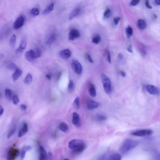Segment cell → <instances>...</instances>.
I'll list each match as a JSON object with an SVG mask.
<instances>
[{
    "instance_id": "obj_1",
    "label": "cell",
    "mask_w": 160,
    "mask_h": 160,
    "mask_svg": "<svg viewBox=\"0 0 160 160\" xmlns=\"http://www.w3.org/2000/svg\"><path fill=\"white\" fill-rule=\"evenodd\" d=\"M139 143L140 142L137 140L131 139H126L122 143L120 151L122 153H127L137 147Z\"/></svg>"
},
{
    "instance_id": "obj_2",
    "label": "cell",
    "mask_w": 160,
    "mask_h": 160,
    "mask_svg": "<svg viewBox=\"0 0 160 160\" xmlns=\"http://www.w3.org/2000/svg\"><path fill=\"white\" fill-rule=\"evenodd\" d=\"M101 80L105 92L107 94H110L112 92V86L110 80L105 75L102 74Z\"/></svg>"
},
{
    "instance_id": "obj_3",
    "label": "cell",
    "mask_w": 160,
    "mask_h": 160,
    "mask_svg": "<svg viewBox=\"0 0 160 160\" xmlns=\"http://www.w3.org/2000/svg\"><path fill=\"white\" fill-rule=\"evenodd\" d=\"M153 133L152 130L145 129L134 131L132 133V135L136 136L143 137L151 136Z\"/></svg>"
},
{
    "instance_id": "obj_4",
    "label": "cell",
    "mask_w": 160,
    "mask_h": 160,
    "mask_svg": "<svg viewBox=\"0 0 160 160\" xmlns=\"http://www.w3.org/2000/svg\"><path fill=\"white\" fill-rule=\"evenodd\" d=\"M71 67L75 73L78 75L81 74L82 72V66L79 62L76 60H73L71 62Z\"/></svg>"
},
{
    "instance_id": "obj_5",
    "label": "cell",
    "mask_w": 160,
    "mask_h": 160,
    "mask_svg": "<svg viewBox=\"0 0 160 160\" xmlns=\"http://www.w3.org/2000/svg\"><path fill=\"white\" fill-rule=\"evenodd\" d=\"M85 144L84 141L80 139H75L70 141L68 143L70 149L74 150Z\"/></svg>"
},
{
    "instance_id": "obj_6",
    "label": "cell",
    "mask_w": 160,
    "mask_h": 160,
    "mask_svg": "<svg viewBox=\"0 0 160 160\" xmlns=\"http://www.w3.org/2000/svg\"><path fill=\"white\" fill-rule=\"evenodd\" d=\"M25 22L24 17L21 15L15 20L14 24L13 27L15 29H18L22 28L24 25Z\"/></svg>"
},
{
    "instance_id": "obj_7",
    "label": "cell",
    "mask_w": 160,
    "mask_h": 160,
    "mask_svg": "<svg viewBox=\"0 0 160 160\" xmlns=\"http://www.w3.org/2000/svg\"><path fill=\"white\" fill-rule=\"evenodd\" d=\"M19 153L17 149L14 148H10L7 154V160H15L17 157Z\"/></svg>"
},
{
    "instance_id": "obj_8",
    "label": "cell",
    "mask_w": 160,
    "mask_h": 160,
    "mask_svg": "<svg viewBox=\"0 0 160 160\" xmlns=\"http://www.w3.org/2000/svg\"><path fill=\"white\" fill-rule=\"evenodd\" d=\"M80 34L79 30L75 29H71L69 34V39L73 41L80 37Z\"/></svg>"
},
{
    "instance_id": "obj_9",
    "label": "cell",
    "mask_w": 160,
    "mask_h": 160,
    "mask_svg": "<svg viewBox=\"0 0 160 160\" xmlns=\"http://www.w3.org/2000/svg\"><path fill=\"white\" fill-rule=\"evenodd\" d=\"M147 91L152 95H158L159 94V90L157 88L151 85H148L146 87Z\"/></svg>"
},
{
    "instance_id": "obj_10",
    "label": "cell",
    "mask_w": 160,
    "mask_h": 160,
    "mask_svg": "<svg viewBox=\"0 0 160 160\" xmlns=\"http://www.w3.org/2000/svg\"><path fill=\"white\" fill-rule=\"evenodd\" d=\"M72 123L77 127H79L81 126V123L80 116L76 112L73 113Z\"/></svg>"
},
{
    "instance_id": "obj_11",
    "label": "cell",
    "mask_w": 160,
    "mask_h": 160,
    "mask_svg": "<svg viewBox=\"0 0 160 160\" xmlns=\"http://www.w3.org/2000/svg\"><path fill=\"white\" fill-rule=\"evenodd\" d=\"M72 55L71 51L69 49H65L60 52V57L63 60L69 59Z\"/></svg>"
},
{
    "instance_id": "obj_12",
    "label": "cell",
    "mask_w": 160,
    "mask_h": 160,
    "mask_svg": "<svg viewBox=\"0 0 160 160\" xmlns=\"http://www.w3.org/2000/svg\"><path fill=\"white\" fill-rule=\"evenodd\" d=\"M100 104L99 102L90 100L87 103V108L88 109L90 110H93L98 107Z\"/></svg>"
},
{
    "instance_id": "obj_13",
    "label": "cell",
    "mask_w": 160,
    "mask_h": 160,
    "mask_svg": "<svg viewBox=\"0 0 160 160\" xmlns=\"http://www.w3.org/2000/svg\"><path fill=\"white\" fill-rule=\"evenodd\" d=\"M39 160H48L47 154L44 148L40 146L39 148Z\"/></svg>"
},
{
    "instance_id": "obj_14",
    "label": "cell",
    "mask_w": 160,
    "mask_h": 160,
    "mask_svg": "<svg viewBox=\"0 0 160 160\" xmlns=\"http://www.w3.org/2000/svg\"><path fill=\"white\" fill-rule=\"evenodd\" d=\"M26 59L29 62H32L35 59L34 50H30L25 54Z\"/></svg>"
},
{
    "instance_id": "obj_15",
    "label": "cell",
    "mask_w": 160,
    "mask_h": 160,
    "mask_svg": "<svg viewBox=\"0 0 160 160\" xmlns=\"http://www.w3.org/2000/svg\"><path fill=\"white\" fill-rule=\"evenodd\" d=\"M28 131V127L27 123L23 124V126L21 128L19 134L18 136L19 137H21L26 134Z\"/></svg>"
},
{
    "instance_id": "obj_16",
    "label": "cell",
    "mask_w": 160,
    "mask_h": 160,
    "mask_svg": "<svg viewBox=\"0 0 160 160\" xmlns=\"http://www.w3.org/2000/svg\"><path fill=\"white\" fill-rule=\"evenodd\" d=\"M27 46V41L25 39H23L21 42L19 48L16 50L17 54L22 53L26 48Z\"/></svg>"
},
{
    "instance_id": "obj_17",
    "label": "cell",
    "mask_w": 160,
    "mask_h": 160,
    "mask_svg": "<svg viewBox=\"0 0 160 160\" xmlns=\"http://www.w3.org/2000/svg\"><path fill=\"white\" fill-rule=\"evenodd\" d=\"M81 11L80 8H77L73 9L70 13L69 17V20H71L78 15Z\"/></svg>"
},
{
    "instance_id": "obj_18",
    "label": "cell",
    "mask_w": 160,
    "mask_h": 160,
    "mask_svg": "<svg viewBox=\"0 0 160 160\" xmlns=\"http://www.w3.org/2000/svg\"><path fill=\"white\" fill-rule=\"evenodd\" d=\"M60 129L65 133H68L69 131L68 125L65 122H61L59 126Z\"/></svg>"
},
{
    "instance_id": "obj_19",
    "label": "cell",
    "mask_w": 160,
    "mask_h": 160,
    "mask_svg": "<svg viewBox=\"0 0 160 160\" xmlns=\"http://www.w3.org/2000/svg\"><path fill=\"white\" fill-rule=\"evenodd\" d=\"M23 72L22 70L18 69L15 70V72L12 75V78L14 81H16L21 76Z\"/></svg>"
},
{
    "instance_id": "obj_20",
    "label": "cell",
    "mask_w": 160,
    "mask_h": 160,
    "mask_svg": "<svg viewBox=\"0 0 160 160\" xmlns=\"http://www.w3.org/2000/svg\"><path fill=\"white\" fill-rule=\"evenodd\" d=\"M89 91L90 95L93 97H95L96 95V91L95 85L93 84H90L89 88Z\"/></svg>"
},
{
    "instance_id": "obj_21",
    "label": "cell",
    "mask_w": 160,
    "mask_h": 160,
    "mask_svg": "<svg viewBox=\"0 0 160 160\" xmlns=\"http://www.w3.org/2000/svg\"><path fill=\"white\" fill-rule=\"evenodd\" d=\"M31 149H32V147L29 146H24L23 147L21 153V156L22 159H23L24 158L27 152L30 150Z\"/></svg>"
},
{
    "instance_id": "obj_22",
    "label": "cell",
    "mask_w": 160,
    "mask_h": 160,
    "mask_svg": "<svg viewBox=\"0 0 160 160\" xmlns=\"http://www.w3.org/2000/svg\"><path fill=\"white\" fill-rule=\"evenodd\" d=\"M121 159L122 157L120 154L115 153L111 155L108 160H121Z\"/></svg>"
},
{
    "instance_id": "obj_23",
    "label": "cell",
    "mask_w": 160,
    "mask_h": 160,
    "mask_svg": "<svg viewBox=\"0 0 160 160\" xmlns=\"http://www.w3.org/2000/svg\"><path fill=\"white\" fill-rule=\"evenodd\" d=\"M86 146L84 144L80 147L74 149L73 150V153L75 154H79L83 152L85 149Z\"/></svg>"
},
{
    "instance_id": "obj_24",
    "label": "cell",
    "mask_w": 160,
    "mask_h": 160,
    "mask_svg": "<svg viewBox=\"0 0 160 160\" xmlns=\"http://www.w3.org/2000/svg\"><path fill=\"white\" fill-rule=\"evenodd\" d=\"M54 4L53 3L50 4L46 7L44 10L43 13L44 14H48L51 11H52L54 9Z\"/></svg>"
},
{
    "instance_id": "obj_25",
    "label": "cell",
    "mask_w": 160,
    "mask_h": 160,
    "mask_svg": "<svg viewBox=\"0 0 160 160\" xmlns=\"http://www.w3.org/2000/svg\"><path fill=\"white\" fill-rule=\"evenodd\" d=\"M137 25L138 27L140 29H143L146 28V24L144 20L140 19L138 21Z\"/></svg>"
},
{
    "instance_id": "obj_26",
    "label": "cell",
    "mask_w": 160,
    "mask_h": 160,
    "mask_svg": "<svg viewBox=\"0 0 160 160\" xmlns=\"http://www.w3.org/2000/svg\"><path fill=\"white\" fill-rule=\"evenodd\" d=\"M107 117L104 115L98 114L95 116V119L96 121H103L107 120Z\"/></svg>"
},
{
    "instance_id": "obj_27",
    "label": "cell",
    "mask_w": 160,
    "mask_h": 160,
    "mask_svg": "<svg viewBox=\"0 0 160 160\" xmlns=\"http://www.w3.org/2000/svg\"><path fill=\"white\" fill-rule=\"evenodd\" d=\"M33 80V77L30 74H28L26 76L24 80V83L27 85H29L32 83Z\"/></svg>"
},
{
    "instance_id": "obj_28",
    "label": "cell",
    "mask_w": 160,
    "mask_h": 160,
    "mask_svg": "<svg viewBox=\"0 0 160 160\" xmlns=\"http://www.w3.org/2000/svg\"><path fill=\"white\" fill-rule=\"evenodd\" d=\"M5 95L6 98L11 100L12 99L13 96L12 91L9 89H7L5 90Z\"/></svg>"
},
{
    "instance_id": "obj_29",
    "label": "cell",
    "mask_w": 160,
    "mask_h": 160,
    "mask_svg": "<svg viewBox=\"0 0 160 160\" xmlns=\"http://www.w3.org/2000/svg\"><path fill=\"white\" fill-rule=\"evenodd\" d=\"M74 107L76 109L79 110L80 108V98L77 97L74 100L73 103Z\"/></svg>"
},
{
    "instance_id": "obj_30",
    "label": "cell",
    "mask_w": 160,
    "mask_h": 160,
    "mask_svg": "<svg viewBox=\"0 0 160 160\" xmlns=\"http://www.w3.org/2000/svg\"><path fill=\"white\" fill-rule=\"evenodd\" d=\"M56 38L55 34H52L46 41V44L50 45L52 44L55 40Z\"/></svg>"
},
{
    "instance_id": "obj_31",
    "label": "cell",
    "mask_w": 160,
    "mask_h": 160,
    "mask_svg": "<svg viewBox=\"0 0 160 160\" xmlns=\"http://www.w3.org/2000/svg\"><path fill=\"white\" fill-rule=\"evenodd\" d=\"M17 40L16 36L15 34H13L9 40V43L11 47L13 48L14 47Z\"/></svg>"
},
{
    "instance_id": "obj_32",
    "label": "cell",
    "mask_w": 160,
    "mask_h": 160,
    "mask_svg": "<svg viewBox=\"0 0 160 160\" xmlns=\"http://www.w3.org/2000/svg\"><path fill=\"white\" fill-rule=\"evenodd\" d=\"M100 36L98 35L95 36V37L92 39V42L96 44H97L100 43L101 40Z\"/></svg>"
},
{
    "instance_id": "obj_33",
    "label": "cell",
    "mask_w": 160,
    "mask_h": 160,
    "mask_svg": "<svg viewBox=\"0 0 160 160\" xmlns=\"http://www.w3.org/2000/svg\"><path fill=\"white\" fill-rule=\"evenodd\" d=\"M30 14L34 17H37L38 15L40 13L39 10L37 8H34L31 10Z\"/></svg>"
},
{
    "instance_id": "obj_34",
    "label": "cell",
    "mask_w": 160,
    "mask_h": 160,
    "mask_svg": "<svg viewBox=\"0 0 160 160\" xmlns=\"http://www.w3.org/2000/svg\"><path fill=\"white\" fill-rule=\"evenodd\" d=\"M126 32L127 38L129 39L131 36L133 35V31L132 28L130 26H128V27L126 29Z\"/></svg>"
},
{
    "instance_id": "obj_35",
    "label": "cell",
    "mask_w": 160,
    "mask_h": 160,
    "mask_svg": "<svg viewBox=\"0 0 160 160\" xmlns=\"http://www.w3.org/2000/svg\"><path fill=\"white\" fill-rule=\"evenodd\" d=\"M34 50L35 59L38 58L40 57L41 56V51L39 49L37 48Z\"/></svg>"
},
{
    "instance_id": "obj_36",
    "label": "cell",
    "mask_w": 160,
    "mask_h": 160,
    "mask_svg": "<svg viewBox=\"0 0 160 160\" xmlns=\"http://www.w3.org/2000/svg\"><path fill=\"white\" fill-rule=\"evenodd\" d=\"M74 83L73 81L70 80L69 82V83L68 87V90L69 92L71 93L73 91L74 89Z\"/></svg>"
},
{
    "instance_id": "obj_37",
    "label": "cell",
    "mask_w": 160,
    "mask_h": 160,
    "mask_svg": "<svg viewBox=\"0 0 160 160\" xmlns=\"http://www.w3.org/2000/svg\"><path fill=\"white\" fill-rule=\"evenodd\" d=\"M12 100L13 104L14 105H17L19 102V97L17 95H14L13 97Z\"/></svg>"
},
{
    "instance_id": "obj_38",
    "label": "cell",
    "mask_w": 160,
    "mask_h": 160,
    "mask_svg": "<svg viewBox=\"0 0 160 160\" xmlns=\"http://www.w3.org/2000/svg\"><path fill=\"white\" fill-rule=\"evenodd\" d=\"M8 68L10 70H16L18 69L17 65L13 63L10 64L8 65Z\"/></svg>"
},
{
    "instance_id": "obj_39",
    "label": "cell",
    "mask_w": 160,
    "mask_h": 160,
    "mask_svg": "<svg viewBox=\"0 0 160 160\" xmlns=\"http://www.w3.org/2000/svg\"><path fill=\"white\" fill-rule=\"evenodd\" d=\"M15 131H16V128H15V127L13 128L11 130H10L7 136L8 138H11L13 136L15 132Z\"/></svg>"
},
{
    "instance_id": "obj_40",
    "label": "cell",
    "mask_w": 160,
    "mask_h": 160,
    "mask_svg": "<svg viewBox=\"0 0 160 160\" xmlns=\"http://www.w3.org/2000/svg\"><path fill=\"white\" fill-rule=\"evenodd\" d=\"M111 10L109 9H107L104 14V16L106 18H109L110 16Z\"/></svg>"
},
{
    "instance_id": "obj_41",
    "label": "cell",
    "mask_w": 160,
    "mask_h": 160,
    "mask_svg": "<svg viewBox=\"0 0 160 160\" xmlns=\"http://www.w3.org/2000/svg\"><path fill=\"white\" fill-rule=\"evenodd\" d=\"M121 19L120 17H118L115 18L113 19V22L114 24L115 25H117L118 24V22H119L120 20Z\"/></svg>"
},
{
    "instance_id": "obj_42",
    "label": "cell",
    "mask_w": 160,
    "mask_h": 160,
    "mask_svg": "<svg viewBox=\"0 0 160 160\" xmlns=\"http://www.w3.org/2000/svg\"><path fill=\"white\" fill-rule=\"evenodd\" d=\"M139 2H140V1H139V0H134V1H131L130 3V5L132 6H136Z\"/></svg>"
},
{
    "instance_id": "obj_43",
    "label": "cell",
    "mask_w": 160,
    "mask_h": 160,
    "mask_svg": "<svg viewBox=\"0 0 160 160\" xmlns=\"http://www.w3.org/2000/svg\"><path fill=\"white\" fill-rule=\"evenodd\" d=\"M48 160H52L53 159V156L52 153L49 152L47 154Z\"/></svg>"
},
{
    "instance_id": "obj_44",
    "label": "cell",
    "mask_w": 160,
    "mask_h": 160,
    "mask_svg": "<svg viewBox=\"0 0 160 160\" xmlns=\"http://www.w3.org/2000/svg\"><path fill=\"white\" fill-rule=\"evenodd\" d=\"M107 60L110 63H111V56L109 51L107 52Z\"/></svg>"
},
{
    "instance_id": "obj_45",
    "label": "cell",
    "mask_w": 160,
    "mask_h": 160,
    "mask_svg": "<svg viewBox=\"0 0 160 160\" xmlns=\"http://www.w3.org/2000/svg\"><path fill=\"white\" fill-rule=\"evenodd\" d=\"M145 4L146 6L148 8L150 9H152V7L151 6V5L149 4V1H148V0H147V1H146Z\"/></svg>"
},
{
    "instance_id": "obj_46",
    "label": "cell",
    "mask_w": 160,
    "mask_h": 160,
    "mask_svg": "<svg viewBox=\"0 0 160 160\" xmlns=\"http://www.w3.org/2000/svg\"><path fill=\"white\" fill-rule=\"evenodd\" d=\"M87 57L88 59V61L89 62H90L91 63H94V61L92 60V58L91 57V56L89 54H87Z\"/></svg>"
},
{
    "instance_id": "obj_47",
    "label": "cell",
    "mask_w": 160,
    "mask_h": 160,
    "mask_svg": "<svg viewBox=\"0 0 160 160\" xmlns=\"http://www.w3.org/2000/svg\"><path fill=\"white\" fill-rule=\"evenodd\" d=\"M127 50L129 52L131 53H133V51L132 48V46L131 45H130L128 46L127 48Z\"/></svg>"
},
{
    "instance_id": "obj_48",
    "label": "cell",
    "mask_w": 160,
    "mask_h": 160,
    "mask_svg": "<svg viewBox=\"0 0 160 160\" xmlns=\"http://www.w3.org/2000/svg\"><path fill=\"white\" fill-rule=\"evenodd\" d=\"M20 108L23 110H25L27 109V106L24 104H22L20 106Z\"/></svg>"
},
{
    "instance_id": "obj_49",
    "label": "cell",
    "mask_w": 160,
    "mask_h": 160,
    "mask_svg": "<svg viewBox=\"0 0 160 160\" xmlns=\"http://www.w3.org/2000/svg\"><path fill=\"white\" fill-rule=\"evenodd\" d=\"M4 112L3 108L1 105H0V116H1Z\"/></svg>"
},
{
    "instance_id": "obj_50",
    "label": "cell",
    "mask_w": 160,
    "mask_h": 160,
    "mask_svg": "<svg viewBox=\"0 0 160 160\" xmlns=\"http://www.w3.org/2000/svg\"><path fill=\"white\" fill-rule=\"evenodd\" d=\"M120 75L123 77H125L126 76V74L125 72L123 71H121L120 72Z\"/></svg>"
},
{
    "instance_id": "obj_51",
    "label": "cell",
    "mask_w": 160,
    "mask_h": 160,
    "mask_svg": "<svg viewBox=\"0 0 160 160\" xmlns=\"http://www.w3.org/2000/svg\"><path fill=\"white\" fill-rule=\"evenodd\" d=\"M118 57L120 60H122L123 58V56L122 54L120 53L118 55Z\"/></svg>"
},
{
    "instance_id": "obj_52",
    "label": "cell",
    "mask_w": 160,
    "mask_h": 160,
    "mask_svg": "<svg viewBox=\"0 0 160 160\" xmlns=\"http://www.w3.org/2000/svg\"><path fill=\"white\" fill-rule=\"evenodd\" d=\"M46 78H47L48 80H50L51 79V76L50 75L48 74L46 75Z\"/></svg>"
},
{
    "instance_id": "obj_53",
    "label": "cell",
    "mask_w": 160,
    "mask_h": 160,
    "mask_svg": "<svg viewBox=\"0 0 160 160\" xmlns=\"http://www.w3.org/2000/svg\"><path fill=\"white\" fill-rule=\"evenodd\" d=\"M155 2L156 4L157 5H158V6H159L160 5V1H158V0H156V1H155Z\"/></svg>"
},
{
    "instance_id": "obj_54",
    "label": "cell",
    "mask_w": 160,
    "mask_h": 160,
    "mask_svg": "<svg viewBox=\"0 0 160 160\" xmlns=\"http://www.w3.org/2000/svg\"><path fill=\"white\" fill-rule=\"evenodd\" d=\"M153 16H154V18L155 19H157V16L155 14H153Z\"/></svg>"
},
{
    "instance_id": "obj_55",
    "label": "cell",
    "mask_w": 160,
    "mask_h": 160,
    "mask_svg": "<svg viewBox=\"0 0 160 160\" xmlns=\"http://www.w3.org/2000/svg\"><path fill=\"white\" fill-rule=\"evenodd\" d=\"M63 160H70L68 159H64Z\"/></svg>"
}]
</instances>
